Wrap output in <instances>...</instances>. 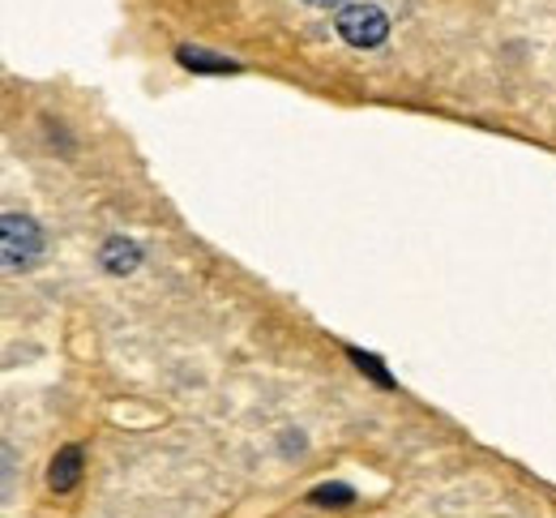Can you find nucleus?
Returning a JSON list of instances; mask_svg holds the SVG:
<instances>
[{
	"label": "nucleus",
	"mask_w": 556,
	"mask_h": 518,
	"mask_svg": "<svg viewBox=\"0 0 556 518\" xmlns=\"http://www.w3.org/2000/svg\"><path fill=\"white\" fill-rule=\"evenodd\" d=\"M304 4H317V9H334V4H343V0H304Z\"/></svg>",
	"instance_id": "obj_7"
},
{
	"label": "nucleus",
	"mask_w": 556,
	"mask_h": 518,
	"mask_svg": "<svg viewBox=\"0 0 556 518\" xmlns=\"http://www.w3.org/2000/svg\"><path fill=\"white\" fill-rule=\"evenodd\" d=\"M39 244H43V236H39V227L35 219H26V215H4V270L13 275V270H26L35 257H39Z\"/></svg>",
	"instance_id": "obj_2"
},
{
	"label": "nucleus",
	"mask_w": 556,
	"mask_h": 518,
	"mask_svg": "<svg viewBox=\"0 0 556 518\" xmlns=\"http://www.w3.org/2000/svg\"><path fill=\"white\" fill-rule=\"evenodd\" d=\"M185 65H193V70H210V74H231V61H218V56H206V52H193V48H180L176 52Z\"/></svg>",
	"instance_id": "obj_5"
},
{
	"label": "nucleus",
	"mask_w": 556,
	"mask_h": 518,
	"mask_svg": "<svg viewBox=\"0 0 556 518\" xmlns=\"http://www.w3.org/2000/svg\"><path fill=\"white\" fill-rule=\"evenodd\" d=\"M339 35L348 39L351 48H381L386 43V35H390V22H386V13L377 9V4H343L339 9Z\"/></svg>",
	"instance_id": "obj_1"
},
{
	"label": "nucleus",
	"mask_w": 556,
	"mask_h": 518,
	"mask_svg": "<svg viewBox=\"0 0 556 518\" xmlns=\"http://www.w3.org/2000/svg\"><path fill=\"white\" fill-rule=\"evenodd\" d=\"M77 476H81V445L56 450V458H52V467H48L52 489H56V493H70L73 484H77Z\"/></svg>",
	"instance_id": "obj_3"
},
{
	"label": "nucleus",
	"mask_w": 556,
	"mask_h": 518,
	"mask_svg": "<svg viewBox=\"0 0 556 518\" xmlns=\"http://www.w3.org/2000/svg\"><path fill=\"white\" fill-rule=\"evenodd\" d=\"M313 502H339L343 506V502H351V489H317Z\"/></svg>",
	"instance_id": "obj_6"
},
{
	"label": "nucleus",
	"mask_w": 556,
	"mask_h": 518,
	"mask_svg": "<svg viewBox=\"0 0 556 518\" xmlns=\"http://www.w3.org/2000/svg\"><path fill=\"white\" fill-rule=\"evenodd\" d=\"M141 262V253H138V244L134 240H108V249H103V266L108 270H116V275H125V270H134Z\"/></svg>",
	"instance_id": "obj_4"
}]
</instances>
